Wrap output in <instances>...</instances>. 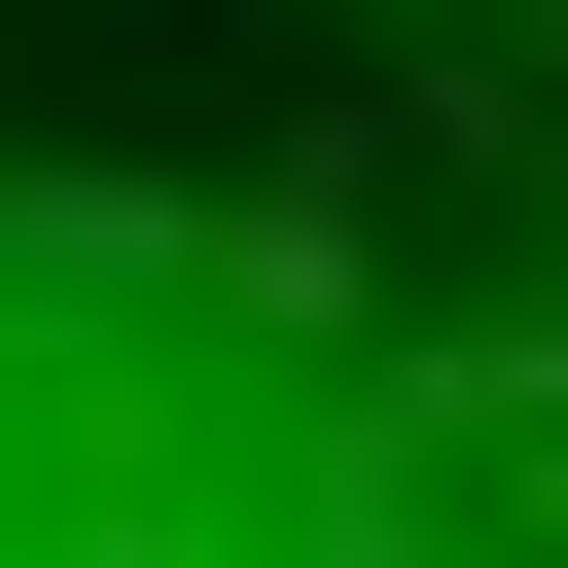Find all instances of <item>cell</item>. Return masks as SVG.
<instances>
[{
    "label": "cell",
    "instance_id": "obj_1",
    "mask_svg": "<svg viewBox=\"0 0 568 568\" xmlns=\"http://www.w3.org/2000/svg\"><path fill=\"white\" fill-rule=\"evenodd\" d=\"M0 568H568V0H0Z\"/></svg>",
    "mask_w": 568,
    "mask_h": 568
}]
</instances>
